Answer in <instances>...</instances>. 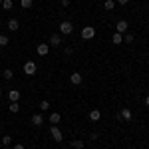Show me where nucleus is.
Returning <instances> with one entry per match:
<instances>
[{
	"label": "nucleus",
	"instance_id": "1",
	"mask_svg": "<svg viewBox=\"0 0 149 149\" xmlns=\"http://www.w3.org/2000/svg\"><path fill=\"white\" fill-rule=\"evenodd\" d=\"M50 135H52V139H54L56 143L64 141V133H62V129H60L58 125H52V127H50Z\"/></svg>",
	"mask_w": 149,
	"mask_h": 149
},
{
	"label": "nucleus",
	"instance_id": "2",
	"mask_svg": "<svg viewBox=\"0 0 149 149\" xmlns=\"http://www.w3.org/2000/svg\"><path fill=\"white\" fill-rule=\"evenodd\" d=\"M36 72H38V66H36V62L28 60V62L24 64V74H26V76H36Z\"/></svg>",
	"mask_w": 149,
	"mask_h": 149
},
{
	"label": "nucleus",
	"instance_id": "3",
	"mask_svg": "<svg viewBox=\"0 0 149 149\" xmlns=\"http://www.w3.org/2000/svg\"><path fill=\"white\" fill-rule=\"evenodd\" d=\"M74 32V24L68 22V20H64V22L60 24V34H64V36H70Z\"/></svg>",
	"mask_w": 149,
	"mask_h": 149
},
{
	"label": "nucleus",
	"instance_id": "4",
	"mask_svg": "<svg viewBox=\"0 0 149 149\" xmlns=\"http://www.w3.org/2000/svg\"><path fill=\"white\" fill-rule=\"evenodd\" d=\"M93 36H95V28H92V26L81 28V38H84V40H92Z\"/></svg>",
	"mask_w": 149,
	"mask_h": 149
},
{
	"label": "nucleus",
	"instance_id": "5",
	"mask_svg": "<svg viewBox=\"0 0 149 149\" xmlns=\"http://www.w3.org/2000/svg\"><path fill=\"white\" fill-rule=\"evenodd\" d=\"M119 117H121V121H127V123H129V121L133 119V111H131L129 107H123V109L119 111Z\"/></svg>",
	"mask_w": 149,
	"mask_h": 149
},
{
	"label": "nucleus",
	"instance_id": "6",
	"mask_svg": "<svg viewBox=\"0 0 149 149\" xmlns=\"http://www.w3.org/2000/svg\"><path fill=\"white\" fill-rule=\"evenodd\" d=\"M127 28H129V26H127V20H119V22L115 24V32H117V34H125Z\"/></svg>",
	"mask_w": 149,
	"mask_h": 149
},
{
	"label": "nucleus",
	"instance_id": "7",
	"mask_svg": "<svg viewBox=\"0 0 149 149\" xmlns=\"http://www.w3.org/2000/svg\"><path fill=\"white\" fill-rule=\"evenodd\" d=\"M60 46H62V36L60 34L50 36V48H60Z\"/></svg>",
	"mask_w": 149,
	"mask_h": 149
},
{
	"label": "nucleus",
	"instance_id": "8",
	"mask_svg": "<svg viewBox=\"0 0 149 149\" xmlns=\"http://www.w3.org/2000/svg\"><path fill=\"white\" fill-rule=\"evenodd\" d=\"M32 125H34V127L44 125V115H42V113H34V115H32Z\"/></svg>",
	"mask_w": 149,
	"mask_h": 149
},
{
	"label": "nucleus",
	"instance_id": "9",
	"mask_svg": "<svg viewBox=\"0 0 149 149\" xmlns=\"http://www.w3.org/2000/svg\"><path fill=\"white\" fill-rule=\"evenodd\" d=\"M36 52H38V56H48V52H50V44H38Z\"/></svg>",
	"mask_w": 149,
	"mask_h": 149
},
{
	"label": "nucleus",
	"instance_id": "10",
	"mask_svg": "<svg viewBox=\"0 0 149 149\" xmlns=\"http://www.w3.org/2000/svg\"><path fill=\"white\" fill-rule=\"evenodd\" d=\"M81 80H84V78H81V74H80V72H74V74L70 76V81H72L74 86H80Z\"/></svg>",
	"mask_w": 149,
	"mask_h": 149
},
{
	"label": "nucleus",
	"instance_id": "11",
	"mask_svg": "<svg viewBox=\"0 0 149 149\" xmlns=\"http://www.w3.org/2000/svg\"><path fill=\"white\" fill-rule=\"evenodd\" d=\"M48 121H50L52 125H58V123L62 121V115L58 113V111H54V113H50V117H48Z\"/></svg>",
	"mask_w": 149,
	"mask_h": 149
},
{
	"label": "nucleus",
	"instance_id": "12",
	"mask_svg": "<svg viewBox=\"0 0 149 149\" xmlns=\"http://www.w3.org/2000/svg\"><path fill=\"white\" fill-rule=\"evenodd\" d=\"M18 28H20V22H18L16 18H10V20H8V30H10V32H16Z\"/></svg>",
	"mask_w": 149,
	"mask_h": 149
},
{
	"label": "nucleus",
	"instance_id": "13",
	"mask_svg": "<svg viewBox=\"0 0 149 149\" xmlns=\"http://www.w3.org/2000/svg\"><path fill=\"white\" fill-rule=\"evenodd\" d=\"M20 95H22V93L18 92V90H10V92H8V100H10V102H18Z\"/></svg>",
	"mask_w": 149,
	"mask_h": 149
},
{
	"label": "nucleus",
	"instance_id": "14",
	"mask_svg": "<svg viewBox=\"0 0 149 149\" xmlns=\"http://www.w3.org/2000/svg\"><path fill=\"white\" fill-rule=\"evenodd\" d=\"M90 119H92V121H100V119H102V111H100V109H92V111H90Z\"/></svg>",
	"mask_w": 149,
	"mask_h": 149
},
{
	"label": "nucleus",
	"instance_id": "15",
	"mask_svg": "<svg viewBox=\"0 0 149 149\" xmlns=\"http://www.w3.org/2000/svg\"><path fill=\"white\" fill-rule=\"evenodd\" d=\"M8 111H10V113H18V111H20V103H18V102H10Z\"/></svg>",
	"mask_w": 149,
	"mask_h": 149
},
{
	"label": "nucleus",
	"instance_id": "16",
	"mask_svg": "<svg viewBox=\"0 0 149 149\" xmlns=\"http://www.w3.org/2000/svg\"><path fill=\"white\" fill-rule=\"evenodd\" d=\"M111 42H113V44H123V34L113 32V34H111Z\"/></svg>",
	"mask_w": 149,
	"mask_h": 149
},
{
	"label": "nucleus",
	"instance_id": "17",
	"mask_svg": "<svg viewBox=\"0 0 149 149\" xmlns=\"http://www.w3.org/2000/svg\"><path fill=\"white\" fill-rule=\"evenodd\" d=\"M103 8H105V10H109V12H113V8H115V0H105V2H103Z\"/></svg>",
	"mask_w": 149,
	"mask_h": 149
},
{
	"label": "nucleus",
	"instance_id": "18",
	"mask_svg": "<svg viewBox=\"0 0 149 149\" xmlns=\"http://www.w3.org/2000/svg\"><path fill=\"white\" fill-rule=\"evenodd\" d=\"M2 78H4V80H8V81H10L12 78H14V72H12L10 68H6L4 72H2Z\"/></svg>",
	"mask_w": 149,
	"mask_h": 149
},
{
	"label": "nucleus",
	"instance_id": "19",
	"mask_svg": "<svg viewBox=\"0 0 149 149\" xmlns=\"http://www.w3.org/2000/svg\"><path fill=\"white\" fill-rule=\"evenodd\" d=\"M2 145H4V147H10L12 145V135H2Z\"/></svg>",
	"mask_w": 149,
	"mask_h": 149
},
{
	"label": "nucleus",
	"instance_id": "20",
	"mask_svg": "<svg viewBox=\"0 0 149 149\" xmlns=\"http://www.w3.org/2000/svg\"><path fill=\"white\" fill-rule=\"evenodd\" d=\"M133 40H135V36H133V34H129V32L123 34V42H125V44H133Z\"/></svg>",
	"mask_w": 149,
	"mask_h": 149
},
{
	"label": "nucleus",
	"instance_id": "21",
	"mask_svg": "<svg viewBox=\"0 0 149 149\" xmlns=\"http://www.w3.org/2000/svg\"><path fill=\"white\" fill-rule=\"evenodd\" d=\"M8 44H10V40H8V36H6V34H0V48L8 46Z\"/></svg>",
	"mask_w": 149,
	"mask_h": 149
},
{
	"label": "nucleus",
	"instance_id": "22",
	"mask_svg": "<svg viewBox=\"0 0 149 149\" xmlns=\"http://www.w3.org/2000/svg\"><path fill=\"white\" fill-rule=\"evenodd\" d=\"M72 147L74 149H84V141H81V139H74V141H72Z\"/></svg>",
	"mask_w": 149,
	"mask_h": 149
},
{
	"label": "nucleus",
	"instance_id": "23",
	"mask_svg": "<svg viewBox=\"0 0 149 149\" xmlns=\"http://www.w3.org/2000/svg\"><path fill=\"white\" fill-rule=\"evenodd\" d=\"M32 4H34V0H20V6L26 8V10H28V8H32Z\"/></svg>",
	"mask_w": 149,
	"mask_h": 149
},
{
	"label": "nucleus",
	"instance_id": "24",
	"mask_svg": "<svg viewBox=\"0 0 149 149\" xmlns=\"http://www.w3.org/2000/svg\"><path fill=\"white\" fill-rule=\"evenodd\" d=\"M12 6H14L12 0H2V8H4V10H12Z\"/></svg>",
	"mask_w": 149,
	"mask_h": 149
},
{
	"label": "nucleus",
	"instance_id": "25",
	"mask_svg": "<svg viewBox=\"0 0 149 149\" xmlns=\"http://www.w3.org/2000/svg\"><path fill=\"white\" fill-rule=\"evenodd\" d=\"M38 107H40V111H48V107H50V102H46V100H44V102H40V105H38Z\"/></svg>",
	"mask_w": 149,
	"mask_h": 149
},
{
	"label": "nucleus",
	"instance_id": "26",
	"mask_svg": "<svg viewBox=\"0 0 149 149\" xmlns=\"http://www.w3.org/2000/svg\"><path fill=\"white\" fill-rule=\"evenodd\" d=\"M72 52H74V50H72V48H64V54H66V56H72Z\"/></svg>",
	"mask_w": 149,
	"mask_h": 149
},
{
	"label": "nucleus",
	"instance_id": "27",
	"mask_svg": "<svg viewBox=\"0 0 149 149\" xmlns=\"http://www.w3.org/2000/svg\"><path fill=\"white\" fill-rule=\"evenodd\" d=\"M12 149H26V147H24L22 143H14V145H12Z\"/></svg>",
	"mask_w": 149,
	"mask_h": 149
},
{
	"label": "nucleus",
	"instance_id": "28",
	"mask_svg": "<svg viewBox=\"0 0 149 149\" xmlns=\"http://www.w3.org/2000/svg\"><path fill=\"white\" fill-rule=\"evenodd\" d=\"M60 4H62V6L66 8V6H70V0H60Z\"/></svg>",
	"mask_w": 149,
	"mask_h": 149
},
{
	"label": "nucleus",
	"instance_id": "29",
	"mask_svg": "<svg viewBox=\"0 0 149 149\" xmlns=\"http://www.w3.org/2000/svg\"><path fill=\"white\" fill-rule=\"evenodd\" d=\"M117 4H121V6H123V4H127V0H117Z\"/></svg>",
	"mask_w": 149,
	"mask_h": 149
},
{
	"label": "nucleus",
	"instance_id": "30",
	"mask_svg": "<svg viewBox=\"0 0 149 149\" xmlns=\"http://www.w3.org/2000/svg\"><path fill=\"white\" fill-rule=\"evenodd\" d=\"M145 105H147V107H149V95H147V97H145Z\"/></svg>",
	"mask_w": 149,
	"mask_h": 149
},
{
	"label": "nucleus",
	"instance_id": "31",
	"mask_svg": "<svg viewBox=\"0 0 149 149\" xmlns=\"http://www.w3.org/2000/svg\"><path fill=\"white\" fill-rule=\"evenodd\" d=\"M0 133H2V125H0Z\"/></svg>",
	"mask_w": 149,
	"mask_h": 149
},
{
	"label": "nucleus",
	"instance_id": "32",
	"mask_svg": "<svg viewBox=\"0 0 149 149\" xmlns=\"http://www.w3.org/2000/svg\"><path fill=\"white\" fill-rule=\"evenodd\" d=\"M0 95H2V88H0Z\"/></svg>",
	"mask_w": 149,
	"mask_h": 149
},
{
	"label": "nucleus",
	"instance_id": "33",
	"mask_svg": "<svg viewBox=\"0 0 149 149\" xmlns=\"http://www.w3.org/2000/svg\"><path fill=\"white\" fill-rule=\"evenodd\" d=\"M0 6H2V0H0Z\"/></svg>",
	"mask_w": 149,
	"mask_h": 149
}]
</instances>
